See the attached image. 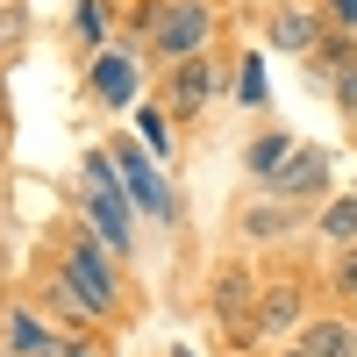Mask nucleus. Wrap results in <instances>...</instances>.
<instances>
[{
    "label": "nucleus",
    "mask_w": 357,
    "mask_h": 357,
    "mask_svg": "<svg viewBox=\"0 0 357 357\" xmlns=\"http://www.w3.org/2000/svg\"><path fill=\"white\" fill-rule=\"evenodd\" d=\"M100 29H107V15H100V0H79V36H86V43H100Z\"/></svg>",
    "instance_id": "2eb2a0df"
},
{
    "label": "nucleus",
    "mask_w": 357,
    "mask_h": 357,
    "mask_svg": "<svg viewBox=\"0 0 357 357\" xmlns=\"http://www.w3.org/2000/svg\"><path fill=\"white\" fill-rule=\"evenodd\" d=\"M293 314H301V293H293V286H272V293H264V314L250 321V329H257V336H279V329H293Z\"/></svg>",
    "instance_id": "0eeeda50"
},
{
    "label": "nucleus",
    "mask_w": 357,
    "mask_h": 357,
    "mask_svg": "<svg viewBox=\"0 0 357 357\" xmlns=\"http://www.w3.org/2000/svg\"><path fill=\"white\" fill-rule=\"evenodd\" d=\"M314 178H321V151H301V158H286L272 172V193H301V186H314Z\"/></svg>",
    "instance_id": "1a4fd4ad"
},
{
    "label": "nucleus",
    "mask_w": 357,
    "mask_h": 357,
    "mask_svg": "<svg viewBox=\"0 0 357 357\" xmlns=\"http://www.w3.org/2000/svg\"><path fill=\"white\" fill-rule=\"evenodd\" d=\"M22 29H29L22 8H0V50H15V43H22Z\"/></svg>",
    "instance_id": "dca6fc26"
},
{
    "label": "nucleus",
    "mask_w": 357,
    "mask_h": 357,
    "mask_svg": "<svg viewBox=\"0 0 357 357\" xmlns=\"http://www.w3.org/2000/svg\"><path fill=\"white\" fill-rule=\"evenodd\" d=\"M336 79H343V107H357V65H343V57H336Z\"/></svg>",
    "instance_id": "6ab92c4d"
},
{
    "label": "nucleus",
    "mask_w": 357,
    "mask_h": 357,
    "mask_svg": "<svg viewBox=\"0 0 357 357\" xmlns=\"http://www.w3.org/2000/svg\"><path fill=\"white\" fill-rule=\"evenodd\" d=\"M286 158H293V151H286V136H264L257 151H250V165H257V172H279Z\"/></svg>",
    "instance_id": "4468645a"
},
{
    "label": "nucleus",
    "mask_w": 357,
    "mask_h": 357,
    "mask_svg": "<svg viewBox=\"0 0 357 357\" xmlns=\"http://www.w3.org/2000/svg\"><path fill=\"white\" fill-rule=\"evenodd\" d=\"M122 200H129V193H86V215H93L107 257H122V250H129V215H122Z\"/></svg>",
    "instance_id": "20e7f679"
},
{
    "label": "nucleus",
    "mask_w": 357,
    "mask_h": 357,
    "mask_svg": "<svg viewBox=\"0 0 357 357\" xmlns=\"http://www.w3.org/2000/svg\"><path fill=\"white\" fill-rule=\"evenodd\" d=\"M236 93H243L250 107L264 100V65H257V57H250V65H243V79H236Z\"/></svg>",
    "instance_id": "f3484780"
},
{
    "label": "nucleus",
    "mask_w": 357,
    "mask_h": 357,
    "mask_svg": "<svg viewBox=\"0 0 357 357\" xmlns=\"http://www.w3.org/2000/svg\"><path fill=\"white\" fill-rule=\"evenodd\" d=\"M336 286H343V293H357V250L343 257V272H336Z\"/></svg>",
    "instance_id": "aec40b11"
},
{
    "label": "nucleus",
    "mask_w": 357,
    "mask_h": 357,
    "mask_svg": "<svg viewBox=\"0 0 357 357\" xmlns=\"http://www.w3.org/2000/svg\"><path fill=\"white\" fill-rule=\"evenodd\" d=\"M114 172H122V193L143 207V215H158V222H172V186L151 172V158H136V143H122V158H114Z\"/></svg>",
    "instance_id": "7ed1b4c3"
},
{
    "label": "nucleus",
    "mask_w": 357,
    "mask_h": 357,
    "mask_svg": "<svg viewBox=\"0 0 357 357\" xmlns=\"http://www.w3.org/2000/svg\"><path fill=\"white\" fill-rule=\"evenodd\" d=\"M207 93H215V72H207L200 57H186V65L172 72V100H178V107H200Z\"/></svg>",
    "instance_id": "6e6552de"
},
{
    "label": "nucleus",
    "mask_w": 357,
    "mask_h": 357,
    "mask_svg": "<svg viewBox=\"0 0 357 357\" xmlns=\"http://www.w3.org/2000/svg\"><path fill=\"white\" fill-rule=\"evenodd\" d=\"M8 350H15V357H43V350H50V336H43V321L15 307V314H8Z\"/></svg>",
    "instance_id": "9d476101"
},
{
    "label": "nucleus",
    "mask_w": 357,
    "mask_h": 357,
    "mask_svg": "<svg viewBox=\"0 0 357 357\" xmlns=\"http://www.w3.org/2000/svg\"><path fill=\"white\" fill-rule=\"evenodd\" d=\"M215 301H222V321H229V329H243V279H222V293H215Z\"/></svg>",
    "instance_id": "ddd939ff"
},
{
    "label": "nucleus",
    "mask_w": 357,
    "mask_h": 357,
    "mask_svg": "<svg viewBox=\"0 0 357 357\" xmlns=\"http://www.w3.org/2000/svg\"><path fill=\"white\" fill-rule=\"evenodd\" d=\"M43 357H86V350H72V343H50V350H43Z\"/></svg>",
    "instance_id": "412c9836"
},
{
    "label": "nucleus",
    "mask_w": 357,
    "mask_h": 357,
    "mask_svg": "<svg viewBox=\"0 0 357 357\" xmlns=\"http://www.w3.org/2000/svg\"><path fill=\"white\" fill-rule=\"evenodd\" d=\"M272 36H279L286 50H314V22H307V15H279V29H272Z\"/></svg>",
    "instance_id": "f8f14e48"
},
{
    "label": "nucleus",
    "mask_w": 357,
    "mask_h": 357,
    "mask_svg": "<svg viewBox=\"0 0 357 357\" xmlns=\"http://www.w3.org/2000/svg\"><path fill=\"white\" fill-rule=\"evenodd\" d=\"M301 357H357V336L343 321H307L301 329Z\"/></svg>",
    "instance_id": "39448f33"
},
{
    "label": "nucleus",
    "mask_w": 357,
    "mask_h": 357,
    "mask_svg": "<svg viewBox=\"0 0 357 357\" xmlns=\"http://www.w3.org/2000/svg\"><path fill=\"white\" fill-rule=\"evenodd\" d=\"M207 29H215V15L200 8V0H165V8H151V50H165V57H200V43H207Z\"/></svg>",
    "instance_id": "f03ea898"
},
{
    "label": "nucleus",
    "mask_w": 357,
    "mask_h": 357,
    "mask_svg": "<svg viewBox=\"0 0 357 357\" xmlns=\"http://www.w3.org/2000/svg\"><path fill=\"white\" fill-rule=\"evenodd\" d=\"M0 129H8V93H0Z\"/></svg>",
    "instance_id": "5701e85b"
},
{
    "label": "nucleus",
    "mask_w": 357,
    "mask_h": 357,
    "mask_svg": "<svg viewBox=\"0 0 357 357\" xmlns=\"http://www.w3.org/2000/svg\"><path fill=\"white\" fill-rule=\"evenodd\" d=\"M336 8H343V22H357V0H336Z\"/></svg>",
    "instance_id": "4be33fe9"
},
{
    "label": "nucleus",
    "mask_w": 357,
    "mask_h": 357,
    "mask_svg": "<svg viewBox=\"0 0 357 357\" xmlns=\"http://www.w3.org/2000/svg\"><path fill=\"white\" fill-rule=\"evenodd\" d=\"M65 286L79 293L86 314H114V264H107V243H93V236H72L65 243Z\"/></svg>",
    "instance_id": "f257e3e1"
},
{
    "label": "nucleus",
    "mask_w": 357,
    "mask_h": 357,
    "mask_svg": "<svg viewBox=\"0 0 357 357\" xmlns=\"http://www.w3.org/2000/svg\"><path fill=\"white\" fill-rule=\"evenodd\" d=\"M321 236H336V243H357V200H336L329 215H321Z\"/></svg>",
    "instance_id": "9b49d317"
},
{
    "label": "nucleus",
    "mask_w": 357,
    "mask_h": 357,
    "mask_svg": "<svg viewBox=\"0 0 357 357\" xmlns=\"http://www.w3.org/2000/svg\"><path fill=\"white\" fill-rule=\"evenodd\" d=\"M93 93H100L107 107H122V100L136 93V72H129V57H100V65H93Z\"/></svg>",
    "instance_id": "423d86ee"
},
{
    "label": "nucleus",
    "mask_w": 357,
    "mask_h": 357,
    "mask_svg": "<svg viewBox=\"0 0 357 357\" xmlns=\"http://www.w3.org/2000/svg\"><path fill=\"white\" fill-rule=\"evenodd\" d=\"M143 143H151V151H158V158L172 151V136H165V114H143Z\"/></svg>",
    "instance_id": "a211bd4d"
}]
</instances>
